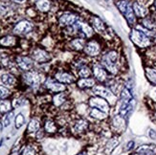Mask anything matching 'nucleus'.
Returning a JSON list of instances; mask_svg holds the SVG:
<instances>
[{
  "instance_id": "423d86ee",
  "label": "nucleus",
  "mask_w": 156,
  "mask_h": 155,
  "mask_svg": "<svg viewBox=\"0 0 156 155\" xmlns=\"http://www.w3.org/2000/svg\"><path fill=\"white\" fill-rule=\"evenodd\" d=\"M89 105L91 107H94V108H98L105 113H107L108 110H109V104H108V102L105 100L104 98H98V97L91 98L89 100Z\"/></svg>"
},
{
  "instance_id": "9b49d317",
  "label": "nucleus",
  "mask_w": 156,
  "mask_h": 155,
  "mask_svg": "<svg viewBox=\"0 0 156 155\" xmlns=\"http://www.w3.org/2000/svg\"><path fill=\"white\" fill-rule=\"evenodd\" d=\"M58 21L62 26H72L78 21V16L74 13L67 12L59 17Z\"/></svg>"
},
{
  "instance_id": "393cba45",
  "label": "nucleus",
  "mask_w": 156,
  "mask_h": 155,
  "mask_svg": "<svg viewBox=\"0 0 156 155\" xmlns=\"http://www.w3.org/2000/svg\"><path fill=\"white\" fill-rule=\"evenodd\" d=\"M87 122L84 120H80L76 123L75 126H74V129H75L76 132H81L87 129Z\"/></svg>"
},
{
  "instance_id": "dca6fc26",
  "label": "nucleus",
  "mask_w": 156,
  "mask_h": 155,
  "mask_svg": "<svg viewBox=\"0 0 156 155\" xmlns=\"http://www.w3.org/2000/svg\"><path fill=\"white\" fill-rule=\"evenodd\" d=\"M71 47L74 50H77V51H80L84 49L85 47V40L83 38H75L73 39L72 41L70 42Z\"/></svg>"
},
{
  "instance_id": "6ab92c4d",
  "label": "nucleus",
  "mask_w": 156,
  "mask_h": 155,
  "mask_svg": "<svg viewBox=\"0 0 156 155\" xmlns=\"http://www.w3.org/2000/svg\"><path fill=\"white\" fill-rule=\"evenodd\" d=\"M1 80L5 85H8V86H13L16 83V78L12 75H11V74H4V75H2Z\"/></svg>"
},
{
  "instance_id": "1a4fd4ad",
  "label": "nucleus",
  "mask_w": 156,
  "mask_h": 155,
  "mask_svg": "<svg viewBox=\"0 0 156 155\" xmlns=\"http://www.w3.org/2000/svg\"><path fill=\"white\" fill-rule=\"evenodd\" d=\"M45 86L53 92H62L66 89V86L63 83L59 82H56V80H54L52 79H46Z\"/></svg>"
},
{
  "instance_id": "473e14b6",
  "label": "nucleus",
  "mask_w": 156,
  "mask_h": 155,
  "mask_svg": "<svg viewBox=\"0 0 156 155\" xmlns=\"http://www.w3.org/2000/svg\"><path fill=\"white\" fill-rule=\"evenodd\" d=\"M138 155H155V153L152 150L148 149V147H142L138 152Z\"/></svg>"
},
{
  "instance_id": "412c9836",
  "label": "nucleus",
  "mask_w": 156,
  "mask_h": 155,
  "mask_svg": "<svg viewBox=\"0 0 156 155\" xmlns=\"http://www.w3.org/2000/svg\"><path fill=\"white\" fill-rule=\"evenodd\" d=\"M89 113H90V116L91 117L99 119V120H103V119L106 118V114H107V113L101 111V110H100L98 108H94V107H92Z\"/></svg>"
},
{
  "instance_id": "72a5a7b5",
  "label": "nucleus",
  "mask_w": 156,
  "mask_h": 155,
  "mask_svg": "<svg viewBox=\"0 0 156 155\" xmlns=\"http://www.w3.org/2000/svg\"><path fill=\"white\" fill-rule=\"evenodd\" d=\"M10 94V91L8 88H6L5 86L0 85V99H5L6 97H8Z\"/></svg>"
},
{
  "instance_id": "a878e982",
  "label": "nucleus",
  "mask_w": 156,
  "mask_h": 155,
  "mask_svg": "<svg viewBox=\"0 0 156 155\" xmlns=\"http://www.w3.org/2000/svg\"><path fill=\"white\" fill-rule=\"evenodd\" d=\"M93 26H94V28L96 29L97 31L99 32H103L105 30V24L104 22L101 21V20L98 17H94L93 19Z\"/></svg>"
},
{
  "instance_id": "ea45409f",
  "label": "nucleus",
  "mask_w": 156,
  "mask_h": 155,
  "mask_svg": "<svg viewBox=\"0 0 156 155\" xmlns=\"http://www.w3.org/2000/svg\"><path fill=\"white\" fill-rule=\"evenodd\" d=\"M155 9H156V1H155Z\"/></svg>"
},
{
  "instance_id": "7ed1b4c3",
  "label": "nucleus",
  "mask_w": 156,
  "mask_h": 155,
  "mask_svg": "<svg viewBox=\"0 0 156 155\" xmlns=\"http://www.w3.org/2000/svg\"><path fill=\"white\" fill-rule=\"evenodd\" d=\"M130 38L133 43H135L140 48H147V47L151 45L150 37L143 31L133 29L130 33Z\"/></svg>"
},
{
  "instance_id": "6e6552de",
  "label": "nucleus",
  "mask_w": 156,
  "mask_h": 155,
  "mask_svg": "<svg viewBox=\"0 0 156 155\" xmlns=\"http://www.w3.org/2000/svg\"><path fill=\"white\" fill-rule=\"evenodd\" d=\"M84 51L88 56H91V57L97 56L99 55V53L101 51V46L96 40H91V41H89L85 45Z\"/></svg>"
},
{
  "instance_id": "f704fd0d",
  "label": "nucleus",
  "mask_w": 156,
  "mask_h": 155,
  "mask_svg": "<svg viewBox=\"0 0 156 155\" xmlns=\"http://www.w3.org/2000/svg\"><path fill=\"white\" fill-rule=\"evenodd\" d=\"M23 155H36V151L32 146H26L23 151Z\"/></svg>"
},
{
  "instance_id": "5701e85b",
  "label": "nucleus",
  "mask_w": 156,
  "mask_h": 155,
  "mask_svg": "<svg viewBox=\"0 0 156 155\" xmlns=\"http://www.w3.org/2000/svg\"><path fill=\"white\" fill-rule=\"evenodd\" d=\"M12 109V103L8 100H0V112L2 113H8Z\"/></svg>"
},
{
  "instance_id": "c85d7f7f",
  "label": "nucleus",
  "mask_w": 156,
  "mask_h": 155,
  "mask_svg": "<svg viewBox=\"0 0 156 155\" xmlns=\"http://www.w3.org/2000/svg\"><path fill=\"white\" fill-rule=\"evenodd\" d=\"M142 24H143V26L146 27L147 30H152L155 28V26H156V24L154 23L153 20L151 18H148V17L144 18L143 20H142Z\"/></svg>"
},
{
  "instance_id": "b1692460",
  "label": "nucleus",
  "mask_w": 156,
  "mask_h": 155,
  "mask_svg": "<svg viewBox=\"0 0 156 155\" xmlns=\"http://www.w3.org/2000/svg\"><path fill=\"white\" fill-rule=\"evenodd\" d=\"M53 102H54V104H55L56 106L62 105L65 102V95H64V93H58V94H57V95L54 96Z\"/></svg>"
},
{
  "instance_id": "0eeeda50",
  "label": "nucleus",
  "mask_w": 156,
  "mask_h": 155,
  "mask_svg": "<svg viewBox=\"0 0 156 155\" xmlns=\"http://www.w3.org/2000/svg\"><path fill=\"white\" fill-rule=\"evenodd\" d=\"M34 28V25L27 21V20H22V21L18 22L15 28H13V32L16 33H30Z\"/></svg>"
},
{
  "instance_id": "39448f33",
  "label": "nucleus",
  "mask_w": 156,
  "mask_h": 155,
  "mask_svg": "<svg viewBox=\"0 0 156 155\" xmlns=\"http://www.w3.org/2000/svg\"><path fill=\"white\" fill-rule=\"evenodd\" d=\"M93 92L96 94V95L100 96L101 98H104L105 100H106L108 103L110 104H115L116 102V96L114 95L112 93V91H110L109 89L105 88L104 86H101V85H96L93 87Z\"/></svg>"
},
{
  "instance_id": "a211bd4d",
  "label": "nucleus",
  "mask_w": 156,
  "mask_h": 155,
  "mask_svg": "<svg viewBox=\"0 0 156 155\" xmlns=\"http://www.w3.org/2000/svg\"><path fill=\"white\" fill-rule=\"evenodd\" d=\"M0 44L3 45V46H6V47L15 46L16 44V38L15 37H12V36L4 37L0 39Z\"/></svg>"
},
{
  "instance_id": "f257e3e1",
  "label": "nucleus",
  "mask_w": 156,
  "mask_h": 155,
  "mask_svg": "<svg viewBox=\"0 0 156 155\" xmlns=\"http://www.w3.org/2000/svg\"><path fill=\"white\" fill-rule=\"evenodd\" d=\"M118 60L119 56L117 52L110 51L103 57L101 62H103V64L105 65V69L115 75V74L118 73Z\"/></svg>"
},
{
  "instance_id": "c756f323",
  "label": "nucleus",
  "mask_w": 156,
  "mask_h": 155,
  "mask_svg": "<svg viewBox=\"0 0 156 155\" xmlns=\"http://www.w3.org/2000/svg\"><path fill=\"white\" fill-rule=\"evenodd\" d=\"M39 129V123L37 120H32L28 125V132H36Z\"/></svg>"
},
{
  "instance_id": "4c0bfd02",
  "label": "nucleus",
  "mask_w": 156,
  "mask_h": 155,
  "mask_svg": "<svg viewBox=\"0 0 156 155\" xmlns=\"http://www.w3.org/2000/svg\"><path fill=\"white\" fill-rule=\"evenodd\" d=\"M2 129H3V125H2V124H0V131L2 130Z\"/></svg>"
},
{
  "instance_id": "9d476101",
  "label": "nucleus",
  "mask_w": 156,
  "mask_h": 155,
  "mask_svg": "<svg viewBox=\"0 0 156 155\" xmlns=\"http://www.w3.org/2000/svg\"><path fill=\"white\" fill-rule=\"evenodd\" d=\"M33 58L37 62H47L51 59V56L42 49H36L33 52Z\"/></svg>"
},
{
  "instance_id": "2eb2a0df",
  "label": "nucleus",
  "mask_w": 156,
  "mask_h": 155,
  "mask_svg": "<svg viewBox=\"0 0 156 155\" xmlns=\"http://www.w3.org/2000/svg\"><path fill=\"white\" fill-rule=\"evenodd\" d=\"M56 79L62 83H72L74 80H75V78L68 73L59 72V73L56 74Z\"/></svg>"
},
{
  "instance_id": "f3484780",
  "label": "nucleus",
  "mask_w": 156,
  "mask_h": 155,
  "mask_svg": "<svg viewBox=\"0 0 156 155\" xmlns=\"http://www.w3.org/2000/svg\"><path fill=\"white\" fill-rule=\"evenodd\" d=\"M37 8L40 11V12H46L50 10V1L49 0H37V3H36Z\"/></svg>"
},
{
  "instance_id": "bb28decb",
  "label": "nucleus",
  "mask_w": 156,
  "mask_h": 155,
  "mask_svg": "<svg viewBox=\"0 0 156 155\" xmlns=\"http://www.w3.org/2000/svg\"><path fill=\"white\" fill-rule=\"evenodd\" d=\"M12 119H13V112L12 111H10V112L7 113L6 115L3 117V121H2L3 127H8L11 125Z\"/></svg>"
},
{
  "instance_id": "4be33fe9",
  "label": "nucleus",
  "mask_w": 156,
  "mask_h": 155,
  "mask_svg": "<svg viewBox=\"0 0 156 155\" xmlns=\"http://www.w3.org/2000/svg\"><path fill=\"white\" fill-rule=\"evenodd\" d=\"M146 76L152 84L156 85V70L155 69L150 68V67L146 68Z\"/></svg>"
},
{
  "instance_id": "cd10ccee",
  "label": "nucleus",
  "mask_w": 156,
  "mask_h": 155,
  "mask_svg": "<svg viewBox=\"0 0 156 155\" xmlns=\"http://www.w3.org/2000/svg\"><path fill=\"white\" fill-rule=\"evenodd\" d=\"M79 75H80V78H83V79L88 78L91 75V71L89 69V67H87L85 65L81 66L80 68V70H79Z\"/></svg>"
},
{
  "instance_id": "20e7f679",
  "label": "nucleus",
  "mask_w": 156,
  "mask_h": 155,
  "mask_svg": "<svg viewBox=\"0 0 156 155\" xmlns=\"http://www.w3.org/2000/svg\"><path fill=\"white\" fill-rule=\"evenodd\" d=\"M24 82L31 87H37L43 80V76L36 71H30L27 72L23 75Z\"/></svg>"
},
{
  "instance_id": "f03ea898",
  "label": "nucleus",
  "mask_w": 156,
  "mask_h": 155,
  "mask_svg": "<svg viewBox=\"0 0 156 155\" xmlns=\"http://www.w3.org/2000/svg\"><path fill=\"white\" fill-rule=\"evenodd\" d=\"M117 7L125 16L127 22L130 25H134L135 22H136V18H135V13L133 12L131 4L127 0H119L117 2Z\"/></svg>"
},
{
  "instance_id": "aec40b11",
  "label": "nucleus",
  "mask_w": 156,
  "mask_h": 155,
  "mask_svg": "<svg viewBox=\"0 0 156 155\" xmlns=\"http://www.w3.org/2000/svg\"><path fill=\"white\" fill-rule=\"evenodd\" d=\"M78 85L80 88H88V87H92L95 85V80L90 78L80 79L78 82Z\"/></svg>"
},
{
  "instance_id": "c9c22d12",
  "label": "nucleus",
  "mask_w": 156,
  "mask_h": 155,
  "mask_svg": "<svg viewBox=\"0 0 156 155\" xmlns=\"http://www.w3.org/2000/svg\"><path fill=\"white\" fill-rule=\"evenodd\" d=\"M133 145H134V143H133V142H130L129 144L127 145V146H128V147H127V150H129V149H132V146H133Z\"/></svg>"
},
{
  "instance_id": "e433bc0d",
  "label": "nucleus",
  "mask_w": 156,
  "mask_h": 155,
  "mask_svg": "<svg viewBox=\"0 0 156 155\" xmlns=\"http://www.w3.org/2000/svg\"><path fill=\"white\" fill-rule=\"evenodd\" d=\"M12 1L17 2V3H21V2H23V1H24V0H12Z\"/></svg>"
},
{
  "instance_id": "f8f14e48",
  "label": "nucleus",
  "mask_w": 156,
  "mask_h": 155,
  "mask_svg": "<svg viewBox=\"0 0 156 155\" xmlns=\"http://www.w3.org/2000/svg\"><path fill=\"white\" fill-rule=\"evenodd\" d=\"M16 63H17L19 68L24 70V71H29L34 65L33 59L28 58V57H17L16 58Z\"/></svg>"
},
{
  "instance_id": "4468645a",
  "label": "nucleus",
  "mask_w": 156,
  "mask_h": 155,
  "mask_svg": "<svg viewBox=\"0 0 156 155\" xmlns=\"http://www.w3.org/2000/svg\"><path fill=\"white\" fill-rule=\"evenodd\" d=\"M93 73H94V76L97 78L98 80L100 82H105L107 78V73L105 70V68H103L101 65L97 64L94 66L93 68Z\"/></svg>"
},
{
  "instance_id": "2f4dec72",
  "label": "nucleus",
  "mask_w": 156,
  "mask_h": 155,
  "mask_svg": "<svg viewBox=\"0 0 156 155\" xmlns=\"http://www.w3.org/2000/svg\"><path fill=\"white\" fill-rule=\"evenodd\" d=\"M45 130L47 132L53 133V132H55L57 130V126H56V125L54 124L53 122H51V121H48V122H46V124H45Z\"/></svg>"
},
{
  "instance_id": "58836bf2",
  "label": "nucleus",
  "mask_w": 156,
  "mask_h": 155,
  "mask_svg": "<svg viewBox=\"0 0 156 155\" xmlns=\"http://www.w3.org/2000/svg\"><path fill=\"white\" fill-rule=\"evenodd\" d=\"M80 155H85V153H80Z\"/></svg>"
},
{
  "instance_id": "7c9ffc66",
  "label": "nucleus",
  "mask_w": 156,
  "mask_h": 155,
  "mask_svg": "<svg viewBox=\"0 0 156 155\" xmlns=\"http://www.w3.org/2000/svg\"><path fill=\"white\" fill-rule=\"evenodd\" d=\"M25 123V118L22 113H19L18 115L16 117V129H20Z\"/></svg>"
},
{
  "instance_id": "ddd939ff",
  "label": "nucleus",
  "mask_w": 156,
  "mask_h": 155,
  "mask_svg": "<svg viewBox=\"0 0 156 155\" xmlns=\"http://www.w3.org/2000/svg\"><path fill=\"white\" fill-rule=\"evenodd\" d=\"M132 8H133V12L135 13V16L138 17H146L148 13V10L147 9V7L138 1L133 3Z\"/></svg>"
}]
</instances>
